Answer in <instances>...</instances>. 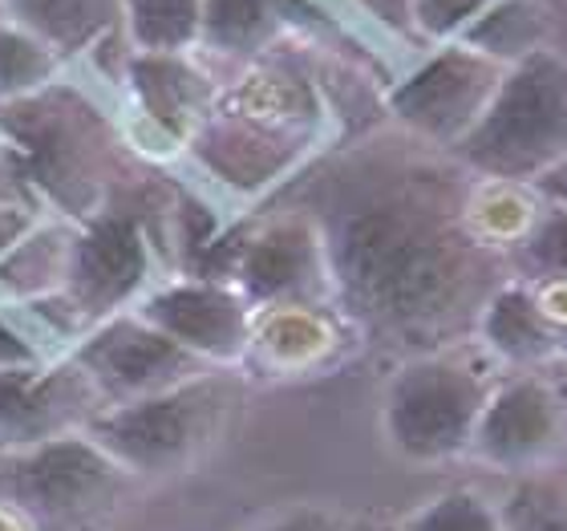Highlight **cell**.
<instances>
[{
	"label": "cell",
	"mask_w": 567,
	"mask_h": 531,
	"mask_svg": "<svg viewBox=\"0 0 567 531\" xmlns=\"http://www.w3.org/2000/svg\"><path fill=\"white\" fill-rule=\"evenodd\" d=\"M462 200L434 175H402L349 191L320 224L332 300L381 341L446 349L474 329L498 288V256L466 227Z\"/></svg>",
	"instance_id": "6da1fadb"
},
{
	"label": "cell",
	"mask_w": 567,
	"mask_h": 531,
	"mask_svg": "<svg viewBox=\"0 0 567 531\" xmlns=\"http://www.w3.org/2000/svg\"><path fill=\"white\" fill-rule=\"evenodd\" d=\"M317 131L320 102L312 85L280 65H251L215 94L187 146L219 183L264 191L305 159Z\"/></svg>",
	"instance_id": "7a4b0ae2"
},
{
	"label": "cell",
	"mask_w": 567,
	"mask_h": 531,
	"mask_svg": "<svg viewBox=\"0 0 567 531\" xmlns=\"http://www.w3.org/2000/svg\"><path fill=\"white\" fill-rule=\"evenodd\" d=\"M450 154L486 183L535 187L567 154V61L539 49L503 70L483 119Z\"/></svg>",
	"instance_id": "3957f363"
},
{
	"label": "cell",
	"mask_w": 567,
	"mask_h": 531,
	"mask_svg": "<svg viewBox=\"0 0 567 531\" xmlns=\"http://www.w3.org/2000/svg\"><path fill=\"white\" fill-rule=\"evenodd\" d=\"M97 110L49 85L45 94L0 106V154L29 195H45L70 224L106 207V131Z\"/></svg>",
	"instance_id": "277c9868"
},
{
	"label": "cell",
	"mask_w": 567,
	"mask_h": 531,
	"mask_svg": "<svg viewBox=\"0 0 567 531\" xmlns=\"http://www.w3.org/2000/svg\"><path fill=\"white\" fill-rule=\"evenodd\" d=\"M507 369L483 345H446L414 354L393 374L381 426L390 447L410 462H446L471 455L474 426Z\"/></svg>",
	"instance_id": "5b68a950"
},
{
	"label": "cell",
	"mask_w": 567,
	"mask_h": 531,
	"mask_svg": "<svg viewBox=\"0 0 567 531\" xmlns=\"http://www.w3.org/2000/svg\"><path fill=\"white\" fill-rule=\"evenodd\" d=\"M236 406L239 381L207 369L175 390L97 410L85 435L126 474H175L212 447Z\"/></svg>",
	"instance_id": "8992f818"
},
{
	"label": "cell",
	"mask_w": 567,
	"mask_h": 531,
	"mask_svg": "<svg viewBox=\"0 0 567 531\" xmlns=\"http://www.w3.org/2000/svg\"><path fill=\"white\" fill-rule=\"evenodd\" d=\"M122 483L126 471L85 430L0 455V503L37 520L94 515L118 499Z\"/></svg>",
	"instance_id": "52a82bcc"
},
{
	"label": "cell",
	"mask_w": 567,
	"mask_h": 531,
	"mask_svg": "<svg viewBox=\"0 0 567 531\" xmlns=\"http://www.w3.org/2000/svg\"><path fill=\"white\" fill-rule=\"evenodd\" d=\"M471 455L507 474L559 471L567 455V394L547 369L503 374L474 426Z\"/></svg>",
	"instance_id": "ba28073f"
},
{
	"label": "cell",
	"mask_w": 567,
	"mask_h": 531,
	"mask_svg": "<svg viewBox=\"0 0 567 531\" xmlns=\"http://www.w3.org/2000/svg\"><path fill=\"white\" fill-rule=\"evenodd\" d=\"M151 268L154 244L138 215L102 207L73 232L61 296L94 329L97 320L131 313L151 293Z\"/></svg>",
	"instance_id": "9c48e42d"
},
{
	"label": "cell",
	"mask_w": 567,
	"mask_h": 531,
	"mask_svg": "<svg viewBox=\"0 0 567 531\" xmlns=\"http://www.w3.org/2000/svg\"><path fill=\"white\" fill-rule=\"evenodd\" d=\"M73 366L82 369L94 386L102 410L126 406V401L151 398V394L175 390L183 381L199 378L212 366L178 349L171 337L151 329L134 313H118L110 320H97L94 329L82 333L70 349Z\"/></svg>",
	"instance_id": "30bf717a"
},
{
	"label": "cell",
	"mask_w": 567,
	"mask_h": 531,
	"mask_svg": "<svg viewBox=\"0 0 567 531\" xmlns=\"http://www.w3.org/2000/svg\"><path fill=\"white\" fill-rule=\"evenodd\" d=\"M498 82H503V65L450 41V45H437L410 78L393 85L390 110L410 134L450 151L483 119Z\"/></svg>",
	"instance_id": "8fae6325"
},
{
	"label": "cell",
	"mask_w": 567,
	"mask_h": 531,
	"mask_svg": "<svg viewBox=\"0 0 567 531\" xmlns=\"http://www.w3.org/2000/svg\"><path fill=\"white\" fill-rule=\"evenodd\" d=\"M131 313L212 369L239 366L248 354L251 305L231 280L187 276L154 284Z\"/></svg>",
	"instance_id": "7c38bea8"
},
{
	"label": "cell",
	"mask_w": 567,
	"mask_h": 531,
	"mask_svg": "<svg viewBox=\"0 0 567 531\" xmlns=\"http://www.w3.org/2000/svg\"><path fill=\"white\" fill-rule=\"evenodd\" d=\"M231 284L251 305V313L276 305H329L332 272L320 224L308 215L264 224L236 248Z\"/></svg>",
	"instance_id": "4fadbf2b"
},
{
	"label": "cell",
	"mask_w": 567,
	"mask_h": 531,
	"mask_svg": "<svg viewBox=\"0 0 567 531\" xmlns=\"http://www.w3.org/2000/svg\"><path fill=\"white\" fill-rule=\"evenodd\" d=\"M97 410L102 401L70 354L33 369H0V455L78 435Z\"/></svg>",
	"instance_id": "5bb4252c"
},
{
	"label": "cell",
	"mask_w": 567,
	"mask_h": 531,
	"mask_svg": "<svg viewBox=\"0 0 567 531\" xmlns=\"http://www.w3.org/2000/svg\"><path fill=\"white\" fill-rule=\"evenodd\" d=\"M126 85L142 122L171 142V151L187 146L219 94L195 53H126Z\"/></svg>",
	"instance_id": "9a60e30c"
},
{
	"label": "cell",
	"mask_w": 567,
	"mask_h": 531,
	"mask_svg": "<svg viewBox=\"0 0 567 531\" xmlns=\"http://www.w3.org/2000/svg\"><path fill=\"white\" fill-rule=\"evenodd\" d=\"M474 337L507 374L547 369L559 361V329L539 308L532 284L523 280H503L486 296L483 313L474 320Z\"/></svg>",
	"instance_id": "2e32d148"
},
{
	"label": "cell",
	"mask_w": 567,
	"mask_h": 531,
	"mask_svg": "<svg viewBox=\"0 0 567 531\" xmlns=\"http://www.w3.org/2000/svg\"><path fill=\"white\" fill-rule=\"evenodd\" d=\"M341 349V320L329 305H276L251 313V337L244 361L268 374H308Z\"/></svg>",
	"instance_id": "e0dca14e"
},
{
	"label": "cell",
	"mask_w": 567,
	"mask_h": 531,
	"mask_svg": "<svg viewBox=\"0 0 567 531\" xmlns=\"http://www.w3.org/2000/svg\"><path fill=\"white\" fill-rule=\"evenodd\" d=\"M276 0H203L199 49L215 61H256L280 37Z\"/></svg>",
	"instance_id": "ac0fdd59"
},
{
	"label": "cell",
	"mask_w": 567,
	"mask_h": 531,
	"mask_svg": "<svg viewBox=\"0 0 567 531\" xmlns=\"http://www.w3.org/2000/svg\"><path fill=\"white\" fill-rule=\"evenodd\" d=\"M9 21L41 37L61 61L102 41L118 21V0H12Z\"/></svg>",
	"instance_id": "d6986e66"
},
{
	"label": "cell",
	"mask_w": 567,
	"mask_h": 531,
	"mask_svg": "<svg viewBox=\"0 0 567 531\" xmlns=\"http://www.w3.org/2000/svg\"><path fill=\"white\" fill-rule=\"evenodd\" d=\"M78 224L61 219H41L17 248L0 261V288L12 300H41V296L61 293L65 284V264H70V244Z\"/></svg>",
	"instance_id": "ffe728a7"
},
{
	"label": "cell",
	"mask_w": 567,
	"mask_h": 531,
	"mask_svg": "<svg viewBox=\"0 0 567 531\" xmlns=\"http://www.w3.org/2000/svg\"><path fill=\"white\" fill-rule=\"evenodd\" d=\"M458 45L483 53L486 61H495L503 70L519 65L523 58H532L539 49H547V17L535 0H491L466 33L458 37Z\"/></svg>",
	"instance_id": "44dd1931"
},
{
	"label": "cell",
	"mask_w": 567,
	"mask_h": 531,
	"mask_svg": "<svg viewBox=\"0 0 567 531\" xmlns=\"http://www.w3.org/2000/svg\"><path fill=\"white\" fill-rule=\"evenodd\" d=\"M131 53H195L203 0H118Z\"/></svg>",
	"instance_id": "7402d4cb"
},
{
	"label": "cell",
	"mask_w": 567,
	"mask_h": 531,
	"mask_svg": "<svg viewBox=\"0 0 567 531\" xmlns=\"http://www.w3.org/2000/svg\"><path fill=\"white\" fill-rule=\"evenodd\" d=\"M61 65L65 61L41 37H33L21 24L0 21V106L45 94L49 85H58Z\"/></svg>",
	"instance_id": "603a6c76"
},
{
	"label": "cell",
	"mask_w": 567,
	"mask_h": 531,
	"mask_svg": "<svg viewBox=\"0 0 567 531\" xmlns=\"http://www.w3.org/2000/svg\"><path fill=\"white\" fill-rule=\"evenodd\" d=\"M498 511L507 531H567V474H519Z\"/></svg>",
	"instance_id": "cb8c5ba5"
},
{
	"label": "cell",
	"mask_w": 567,
	"mask_h": 531,
	"mask_svg": "<svg viewBox=\"0 0 567 531\" xmlns=\"http://www.w3.org/2000/svg\"><path fill=\"white\" fill-rule=\"evenodd\" d=\"M398 531H507L495 499L471 487H454L417 508Z\"/></svg>",
	"instance_id": "d4e9b609"
},
{
	"label": "cell",
	"mask_w": 567,
	"mask_h": 531,
	"mask_svg": "<svg viewBox=\"0 0 567 531\" xmlns=\"http://www.w3.org/2000/svg\"><path fill=\"white\" fill-rule=\"evenodd\" d=\"M519 256L535 280H567V207L544 203L539 219L523 236Z\"/></svg>",
	"instance_id": "484cf974"
},
{
	"label": "cell",
	"mask_w": 567,
	"mask_h": 531,
	"mask_svg": "<svg viewBox=\"0 0 567 531\" xmlns=\"http://www.w3.org/2000/svg\"><path fill=\"white\" fill-rule=\"evenodd\" d=\"M486 4L491 0H414V24L434 45H450L471 29Z\"/></svg>",
	"instance_id": "4316f807"
},
{
	"label": "cell",
	"mask_w": 567,
	"mask_h": 531,
	"mask_svg": "<svg viewBox=\"0 0 567 531\" xmlns=\"http://www.w3.org/2000/svg\"><path fill=\"white\" fill-rule=\"evenodd\" d=\"M45 361L49 357L41 354V345L0 313V369H33L45 366Z\"/></svg>",
	"instance_id": "83f0119b"
},
{
	"label": "cell",
	"mask_w": 567,
	"mask_h": 531,
	"mask_svg": "<svg viewBox=\"0 0 567 531\" xmlns=\"http://www.w3.org/2000/svg\"><path fill=\"white\" fill-rule=\"evenodd\" d=\"M37 224H41V212H37V207L17 203V200H0V261H4Z\"/></svg>",
	"instance_id": "f1b7e54d"
},
{
	"label": "cell",
	"mask_w": 567,
	"mask_h": 531,
	"mask_svg": "<svg viewBox=\"0 0 567 531\" xmlns=\"http://www.w3.org/2000/svg\"><path fill=\"white\" fill-rule=\"evenodd\" d=\"M264 531H344V523L320 508H300V511L280 515V520H272Z\"/></svg>",
	"instance_id": "f546056e"
},
{
	"label": "cell",
	"mask_w": 567,
	"mask_h": 531,
	"mask_svg": "<svg viewBox=\"0 0 567 531\" xmlns=\"http://www.w3.org/2000/svg\"><path fill=\"white\" fill-rule=\"evenodd\" d=\"M532 191L544 203H559V207H567V154L551 166V171H547L544 178H539V183H535Z\"/></svg>",
	"instance_id": "4dcf8cb0"
},
{
	"label": "cell",
	"mask_w": 567,
	"mask_h": 531,
	"mask_svg": "<svg viewBox=\"0 0 567 531\" xmlns=\"http://www.w3.org/2000/svg\"><path fill=\"white\" fill-rule=\"evenodd\" d=\"M0 531H29L24 528V515L21 511H12L9 503H0Z\"/></svg>",
	"instance_id": "1f68e13d"
},
{
	"label": "cell",
	"mask_w": 567,
	"mask_h": 531,
	"mask_svg": "<svg viewBox=\"0 0 567 531\" xmlns=\"http://www.w3.org/2000/svg\"><path fill=\"white\" fill-rule=\"evenodd\" d=\"M344 531H398V528H385V523H349Z\"/></svg>",
	"instance_id": "d6a6232c"
},
{
	"label": "cell",
	"mask_w": 567,
	"mask_h": 531,
	"mask_svg": "<svg viewBox=\"0 0 567 531\" xmlns=\"http://www.w3.org/2000/svg\"><path fill=\"white\" fill-rule=\"evenodd\" d=\"M559 357H564V361H567V329L559 333Z\"/></svg>",
	"instance_id": "836d02e7"
},
{
	"label": "cell",
	"mask_w": 567,
	"mask_h": 531,
	"mask_svg": "<svg viewBox=\"0 0 567 531\" xmlns=\"http://www.w3.org/2000/svg\"><path fill=\"white\" fill-rule=\"evenodd\" d=\"M9 4H12V0H0V9H4V12H9Z\"/></svg>",
	"instance_id": "e575fe53"
},
{
	"label": "cell",
	"mask_w": 567,
	"mask_h": 531,
	"mask_svg": "<svg viewBox=\"0 0 567 531\" xmlns=\"http://www.w3.org/2000/svg\"><path fill=\"white\" fill-rule=\"evenodd\" d=\"M0 21H9V12H4V9H0Z\"/></svg>",
	"instance_id": "d590c367"
}]
</instances>
